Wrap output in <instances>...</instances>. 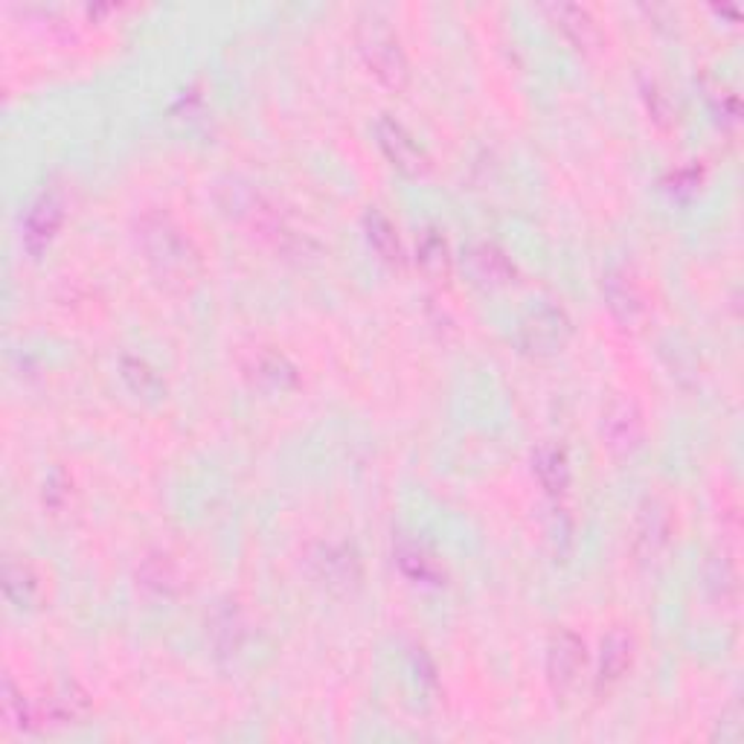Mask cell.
I'll use <instances>...</instances> for the list:
<instances>
[{"instance_id": "obj_1", "label": "cell", "mask_w": 744, "mask_h": 744, "mask_svg": "<svg viewBox=\"0 0 744 744\" xmlns=\"http://www.w3.org/2000/svg\"><path fill=\"white\" fill-rule=\"evenodd\" d=\"M137 245L154 277L169 289H190L201 277V257L193 239L166 216V213H145L137 222Z\"/></svg>"}, {"instance_id": "obj_2", "label": "cell", "mask_w": 744, "mask_h": 744, "mask_svg": "<svg viewBox=\"0 0 744 744\" xmlns=\"http://www.w3.org/2000/svg\"><path fill=\"white\" fill-rule=\"evenodd\" d=\"M360 56L367 62L369 73L381 85L392 90H401L408 85V58L401 53L399 39L387 30L385 24H364L358 35Z\"/></svg>"}, {"instance_id": "obj_3", "label": "cell", "mask_w": 744, "mask_h": 744, "mask_svg": "<svg viewBox=\"0 0 744 744\" xmlns=\"http://www.w3.org/2000/svg\"><path fill=\"white\" fill-rule=\"evenodd\" d=\"M587 666V646L576 632L559 628L547 646V680L559 698L573 696Z\"/></svg>"}, {"instance_id": "obj_4", "label": "cell", "mask_w": 744, "mask_h": 744, "mask_svg": "<svg viewBox=\"0 0 744 744\" xmlns=\"http://www.w3.org/2000/svg\"><path fill=\"white\" fill-rule=\"evenodd\" d=\"M570 335H573V323H570L568 312L556 305H544L520 323L518 346L532 358H552L568 346Z\"/></svg>"}, {"instance_id": "obj_5", "label": "cell", "mask_w": 744, "mask_h": 744, "mask_svg": "<svg viewBox=\"0 0 744 744\" xmlns=\"http://www.w3.org/2000/svg\"><path fill=\"white\" fill-rule=\"evenodd\" d=\"M602 440L611 451L628 454L643 440V413L632 399L611 401L602 413Z\"/></svg>"}, {"instance_id": "obj_6", "label": "cell", "mask_w": 744, "mask_h": 744, "mask_svg": "<svg viewBox=\"0 0 744 744\" xmlns=\"http://www.w3.org/2000/svg\"><path fill=\"white\" fill-rule=\"evenodd\" d=\"M376 137L378 145H381V152L390 158L392 166H399L401 172H408V175H422L424 169H428V154H424L422 145L413 140L405 126H399L390 117H381L376 126Z\"/></svg>"}, {"instance_id": "obj_7", "label": "cell", "mask_w": 744, "mask_h": 744, "mask_svg": "<svg viewBox=\"0 0 744 744\" xmlns=\"http://www.w3.org/2000/svg\"><path fill=\"white\" fill-rule=\"evenodd\" d=\"M465 268L472 273V280L477 285H486V289H500V285H509L515 277V265L506 259L504 250H497L495 245H472L468 254H465Z\"/></svg>"}, {"instance_id": "obj_8", "label": "cell", "mask_w": 744, "mask_h": 744, "mask_svg": "<svg viewBox=\"0 0 744 744\" xmlns=\"http://www.w3.org/2000/svg\"><path fill=\"white\" fill-rule=\"evenodd\" d=\"M672 509L660 500H648L643 506L640 520H637V536H634V547L643 556H657L669 541H672Z\"/></svg>"}, {"instance_id": "obj_9", "label": "cell", "mask_w": 744, "mask_h": 744, "mask_svg": "<svg viewBox=\"0 0 744 744\" xmlns=\"http://www.w3.org/2000/svg\"><path fill=\"white\" fill-rule=\"evenodd\" d=\"M634 664V640L632 634H625L623 628L611 632L605 640H602V655H600V683L602 687H614L625 678V672L632 669Z\"/></svg>"}, {"instance_id": "obj_10", "label": "cell", "mask_w": 744, "mask_h": 744, "mask_svg": "<svg viewBox=\"0 0 744 744\" xmlns=\"http://www.w3.org/2000/svg\"><path fill=\"white\" fill-rule=\"evenodd\" d=\"M532 474L538 477V483L550 492V495H561L570 483V460L568 451L561 445H552L544 442L532 451Z\"/></svg>"}, {"instance_id": "obj_11", "label": "cell", "mask_w": 744, "mask_h": 744, "mask_svg": "<svg viewBox=\"0 0 744 744\" xmlns=\"http://www.w3.org/2000/svg\"><path fill=\"white\" fill-rule=\"evenodd\" d=\"M314 564H317V573L328 587L349 591V584L360 579V561L346 547H323L321 559H314Z\"/></svg>"}, {"instance_id": "obj_12", "label": "cell", "mask_w": 744, "mask_h": 744, "mask_svg": "<svg viewBox=\"0 0 744 744\" xmlns=\"http://www.w3.org/2000/svg\"><path fill=\"white\" fill-rule=\"evenodd\" d=\"M605 300H608V309L614 312V317L619 321L632 323L637 314L643 312V294L637 289V282L623 271H611L605 277Z\"/></svg>"}, {"instance_id": "obj_13", "label": "cell", "mask_w": 744, "mask_h": 744, "mask_svg": "<svg viewBox=\"0 0 744 744\" xmlns=\"http://www.w3.org/2000/svg\"><path fill=\"white\" fill-rule=\"evenodd\" d=\"M62 225V204L56 198H44L30 209V218H26V245L33 250L44 248L50 239H53V233L58 230Z\"/></svg>"}, {"instance_id": "obj_14", "label": "cell", "mask_w": 744, "mask_h": 744, "mask_svg": "<svg viewBox=\"0 0 744 744\" xmlns=\"http://www.w3.org/2000/svg\"><path fill=\"white\" fill-rule=\"evenodd\" d=\"M364 230H367V239L373 245L378 257L387 259V262H401V241H399V230L392 225L390 218L385 213H369L364 218Z\"/></svg>"}, {"instance_id": "obj_15", "label": "cell", "mask_w": 744, "mask_h": 744, "mask_svg": "<svg viewBox=\"0 0 744 744\" xmlns=\"http://www.w3.org/2000/svg\"><path fill=\"white\" fill-rule=\"evenodd\" d=\"M559 15V26L570 35V41L576 44L579 50L593 47L600 41V26L593 24V18L579 7H559L556 9Z\"/></svg>"}, {"instance_id": "obj_16", "label": "cell", "mask_w": 744, "mask_h": 744, "mask_svg": "<svg viewBox=\"0 0 744 744\" xmlns=\"http://www.w3.org/2000/svg\"><path fill=\"white\" fill-rule=\"evenodd\" d=\"M120 369H122V378H126V385L131 387V392L143 396V399H158V396H161V390H163L161 376H158V373H154L145 360L122 358Z\"/></svg>"}, {"instance_id": "obj_17", "label": "cell", "mask_w": 744, "mask_h": 744, "mask_svg": "<svg viewBox=\"0 0 744 744\" xmlns=\"http://www.w3.org/2000/svg\"><path fill=\"white\" fill-rule=\"evenodd\" d=\"M396 561H399V568L405 570V576H410L413 582H436L440 579V570L433 564V559L422 547L417 544H401L396 550Z\"/></svg>"}, {"instance_id": "obj_18", "label": "cell", "mask_w": 744, "mask_h": 744, "mask_svg": "<svg viewBox=\"0 0 744 744\" xmlns=\"http://www.w3.org/2000/svg\"><path fill=\"white\" fill-rule=\"evenodd\" d=\"M21 587V596H18V608H30L39 602L41 582L35 576V570L30 564H7V596L15 593Z\"/></svg>"}, {"instance_id": "obj_19", "label": "cell", "mask_w": 744, "mask_h": 744, "mask_svg": "<svg viewBox=\"0 0 744 744\" xmlns=\"http://www.w3.org/2000/svg\"><path fill=\"white\" fill-rule=\"evenodd\" d=\"M417 257L424 273H431V277H445L449 273V245H445L440 233H424L422 241H419Z\"/></svg>"}, {"instance_id": "obj_20", "label": "cell", "mask_w": 744, "mask_h": 744, "mask_svg": "<svg viewBox=\"0 0 744 744\" xmlns=\"http://www.w3.org/2000/svg\"><path fill=\"white\" fill-rule=\"evenodd\" d=\"M90 704L85 692H73V687L58 689L56 696L50 698V715L56 719V724H71V721L88 715Z\"/></svg>"}]
</instances>
